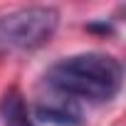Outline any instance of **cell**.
Wrapping results in <instances>:
<instances>
[{
  "mask_svg": "<svg viewBox=\"0 0 126 126\" xmlns=\"http://www.w3.org/2000/svg\"><path fill=\"white\" fill-rule=\"evenodd\" d=\"M0 121L3 126H35L30 109L17 89H8L0 99Z\"/></svg>",
  "mask_w": 126,
  "mask_h": 126,
  "instance_id": "obj_4",
  "label": "cell"
},
{
  "mask_svg": "<svg viewBox=\"0 0 126 126\" xmlns=\"http://www.w3.org/2000/svg\"><path fill=\"white\" fill-rule=\"evenodd\" d=\"M124 82V67L111 54L87 52L64 57L47 72V84L62 96H79L89 101H111Z\"/></svg>",
  "mask_w": 126,
  "mask_h": 126,
  "instance_id": "obj_1",
  "label": "cell"
},
{
  "mask_svg": "<svg viewBox=\"0 0 126 126\" xmlns=\"http://www.w3.org/2000/svg\"><path fill=\"white\" fill-rule=\"evenodd\" d=\"M35 116L42 124L49 126H82V111L74 104V99H64V96H57V99H42L35 106Z\"/></svg>",
  "mask_w": 126,
  "mask_h": 126,
  "instance_id": "obj_3",
  "label": "cell"
},
{
  "mask_svg": "<svg viewBox=\"0 0 126 126\" xmlns=\"http://www.w3.org/2000/svg\"><path fill=\"white\" fill-rule=\"evenodd\" d=\"M59 27V10L49 5H30L0 17V49L30 52L52 40Z\"/></svg>",
  "mask_w": 126,
  "mask_h": 126,
  "instance_id": "obj_2",
  "label": "cell"
}]
</instances>
